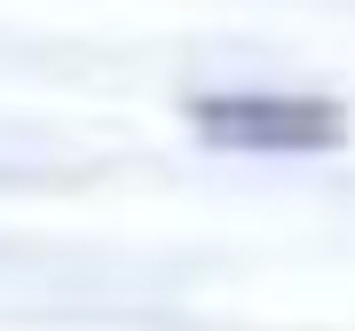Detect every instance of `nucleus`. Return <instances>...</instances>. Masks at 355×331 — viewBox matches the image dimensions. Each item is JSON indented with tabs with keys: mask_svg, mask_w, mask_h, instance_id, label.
Masks as SVG:
<instances>
[{
	"mask_svg": "<svg viewBox=\"0 0 355 331\" xmlns=\"http://www.w3.org/2000/svg\"><path fill=\"white\" fill-rule=\"evenodd\" d=\"M190 134L205 150H237V158H316L347 142V111L331 95L214 87V95H190Z\"/></svg>",
	"mask_w": 355,
	"mask_h": 331,
	"instance_id": "1",
	"label": "nucleus"
}]
</instances>
